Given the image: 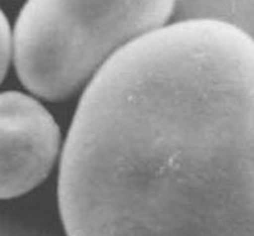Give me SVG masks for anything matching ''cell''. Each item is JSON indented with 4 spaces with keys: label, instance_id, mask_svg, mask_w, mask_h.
<instances>
[{
    "label": "cell",
    "instance_id": "1",
    "mask_svg": "<svg viewBox=\"0 0 254 236\" xmlns=\"http://www.w3.org/2000/svg\"><path fill=\"white\" fill-rule=\"evenodd\" d=\"M67 236H254V38L216 18L125 46L63 145Z\"/></svg>",
    "mask_w": 254,
    "mask_h": 236
},
{
    "label": "cell",
    "instance_id": "2",
    "mask_svg": "<svg viewBox=\"0 0 254 236\" xmlns=\"http://www.w3.org/2000/svg\"><path fill=\"white\" fill-rule=\"evenodd\" d=\"M177 0H27L13 60L33 95L63 102L85 89L125 46L165 26Z\"/></svg>",
    "mask_w": 254,
    "mask_h": 236
},
{
    "label": "cell",
    "instance_id": "3",
    "mask_svg": "<svg viewBox=\"0 0 254 236\" xmlns=\"http://www.w3.org/2000/svg\"><path fill=\"white\" fill-rule=\"evenodd\" d=\"M58 122L40 101L0 93V199L23 196L42 183L61 158Z\"/></svg>",
    "mask_w": 254,
    "mask_h": 236
},
{
    "label": "cell",
    "instance_id": "4",
    "mask_svg": "<svg viewBox=\"0 0 254 236\" xmlns=\"http://www.w3.org/2000/svg\"><path fill=\"white\" fill-rule=\"evenodd\" d=\"M13 56V33L8 18L0 9V84L8 72Z\"/></svg>",
    "mask_w": 254,
    "mask_h": 236
}]
</instances>
